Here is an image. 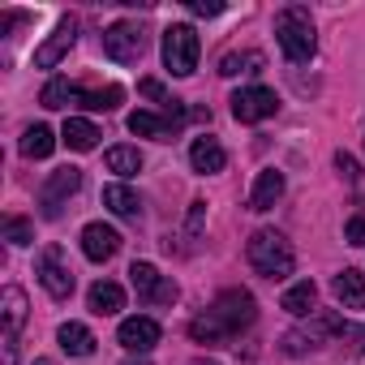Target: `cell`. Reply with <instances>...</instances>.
<instances>
[{
    "mask_svg": "<svg viewBox=\"0 0 365 365\" xmlns=\"http://www.w3.org/2000/svg\"><path fill=\"white\" fill-rule=\"evenodd\" d=\"M125 365H150V361H146V356H138V361H125Z\"/></svg>",
    "mask_w": 365,
    "mask_h": 365,
    "instance_id": "cell-35",
    "label": "cell"
},
{
    "mask_svg": "<svg viewBox=\"0 0 365 365\" xmlns=\"http://www.w3.org/2000/svg\"><path fill=\"white\" fill-rule=\"evenodd\" d=\"M163 65L176 78H190L198 69V35H194V26L176 22V26L163 31Z\"/></svg>",
    "mask_w": 365,
    "mask_h": 365,
    "instance_id": "cell-4",
    "label": "cell"
},
{
    "mask_svg": "<svg viewBox=\"0 0 365 365\" xmlns=\"http://www.w3.org/2000/svg\"><path fill=\"white\" fill-rule=\"evenodd\" d=\"M314 305H318V284H314V279H301V284H292V288L284 292V309H288L292 318L314 314Z\"/></svg>",
    "mask_w": 365,
    "mask_h": 365,
    "instance_id": "cell-21",
    "label": "cell"
},
{
    "mask_svg": "<svg viewBox=\"0 0 365 365\" xmlns=\"http://www.w3.org/2000/svg\"><path fill=\"white\" fill-rule=\"evenodd\" d=\"M129 284H133V292H138L142 305H172V301L180 297L176 284H172L168 275H159L150 262H133V267H129Z\"/></svg>",
    "mask_w": 365,
    "mask_h": 365,
    "instance_id": "cell-7",
    "label": "cell"
},
{
    "mask_svg": "<svg viewBox=\"0 0 365 365\" xmlns=\"http://www.w3.org/2000/svg\"><path fill=\"white\" fill-rule=\"evenodd\" d=\"M73 43H78V22H73V18H61V22H56V31L48 35V43H39V48H35V65H39V69H56Z\"/></svg>",
    "mask_w": 365,
    "mask_h": 365,
    "instance_id": "cell-11",
    "label": "cell"
},
{
    "mask_svg": "<svg viewBox=\"0 0 365 365\" xmlns=\"http://www.w3.org/2000/svg\"><path fill=\"white\" fill-rule=\"evenodd\" d=\"M275 112H279V99H275V91H267V86H245V91L232 95V116H237L241 125H258V120H267V116H275Z\"/></svg>",
    "mask_w": 365,
    "mask_h": 365,
    "instance_id": "cell-9",
    "label": "cell"
},
{
    "mask_svg": "<svg viewBox=\"0 0 365 365\" xmlns=\"http://www.w3.org/2000/svg\"><path fill=\"white\" fill-rule=\"evenodd\" d=\"M103 52H108L116 65H133V61H142V52H146V31H142L138 22H112V26L103 31Z\"/></svg>",
    "mask_w": 365,
    "mask_h": 365,
    "instance_id": "cell-6",
    "label": "cell"
},
{
    "mask_svg": "<svg viewBox=\"0 0 365 365\" xmlns=\"http://www.w3.org/2000/svg\"><path fill=\"white\" fill-rule=\"evenodd\" d=\"M103 207L112 211V215H120V220H138L142 215V202H138V194L129 190V185H103Z\"/></svg>",
    "mask_w": 365,
    "mask_h": 365,
    "instance_id": "cell-18",
    "label": "cell"
},
{
    "mask_svg": "<svg viewBox=\"0 0 365 365\" xmlns=\"http://www.w3.org/2000/svg\"><path fill=\"white\" fill-rule=\"evenodd\" d=\"M35 275H39V284H43V292H48L52 301H69V297H73V271H69L61 245H48V250L39 254Z\"/></svg>",
    "mask_w": 365,
    "mask_h": 365,
    "instance_id": "cell-5",
    "label": "cell"
},
{
    "mask_svg": "<svg viewBox=\"0 0 365 365\" xmlns=\"http://www.w3.org/2000/svg\"><path fill=\"white\" fill-rule=\"evenodd\" d=\"M190 163H194V172L211 176V172H224V168H228V150L220 146V138H194Z\"/></svg>",
    "mask_w": 365,
    "mask_h": 365,
    "instance_id": "cell-15",
    "label": "cell"
},
{
    "mask_svg": "<svg viewBox=\"0 0 365 365\" xmlns=\"http://www.w3.org/2000/svg\"><path fill=\"white\" fill-rule=\"evenodd\" d=\"M275 39H279V48H284V56H288L292 65H305V61L314 56V48H318L309 9H305V5L279 9V14H275Z\"/></svg>",
    "mask_w": 365,
    "mask_h": 365,
    "instance_id": "cell-3",
    "label": "cell"
},
{
    "mask_svg": "<svg viewBox=\"0 0 365 365\" xmlns=\"http://www.w3.org/2000/svg\"><path fill=\"white\" fill-rule=\"evenodd\" d=\"M254 318H258L254 292H245V288H224V292L215 297V305H211L202 318L190 322V335H194L198 344H228V339H237Z\"/></svg>",
    "mask_w": 365,
    "mask_h": 365,
    "instance_id": "cell-1",
    "label": "cell"
},
{
    "mask_svg": "<svg viewBox=\"0 0 365 365\" xmlns=\"http://www.w3.org/2000/svg\"><path fill=\"white\" fill-rule=\"evenodd\" d=\"M194 365H220V361H211V356H198V361H194Z\"/></svg>",
    "mask_w": 365,
    "mask_h": 365,
    "instance_id": "cell-34",
    "label": "cell"
},
{
    "mask_svg": "<svg viewBox=\"0 0 365 365\" xmlns=\"http://www.w3.org/2000/svg\"><path fill=\"white\" fill-rule=\"evenodd\" d=\"M185 116H190V112H185V103H180V99H176V103H168V108H163V116H155V112H133V116H129V133L168 142L180 125H185Z\"/></svg>",
    "mask_w": 365,
    "mask_h": 365,
    "instance_id": "cell-8",
    "label": "cell"
},
{
    "mask_svg": "<svg viewBox=\"0 0 365 365\" xmlns=\"http://www.w3.org/2000/svg\"><path fill=\"white\" fill-rule=\"evenodd\" d=\"M56 339H61V352H65V356H91V352H95V335H91V327H82V322H65V327L56 331Z\"/></svg>",
    "mask_w": 365,
    "mask_h": 365,
    "instance_id": "cell-19",
    "label": "cell"
},
{
    "mask_svg": "<svg viewBox=\"0 0 365 365\" xmlns=\"http://www.w3.org/2000/svg\"><path fill=\"white\" fill-rule=\"evenodd\" d=\"M91 314H99V318H112V314H120L125 309V288L120 284H112V279H99L95 288H91Z\"/></svg>",
    "mask_w": 365,
    "mask_h": 365,
    "instance_id": "cell-17",
    "label": "cell"
},
{
    "mask_svg": "<svg viewBox=\"0 0 365 365\" xmlns=\"http://www.w3.org/2000/svg\"><path fill=\"white\" fill-rule=\"evenodd\" d=\"M39 103L43 108H69V103H78V86L73 82H65V78H52L48 86H43V95H39Z\"/></svg>",
    "mask_w": 365,
    "mask_h": 365,
    "instance_id": "cell-26",
    "label": "cell"
},
{
    "mask_svg": "<svg viewBox=\"0 0 365 365\" xmlns=\"http://www.w3.org/2000/svg\"><path fill=\"white\" fill-rule=\"evenodd\" d=\"M279 198H284V172L262 168L258 180H254V190H250V211H271Z\"/></svg>",
    "mask_w": 365,
    "mask_h": 365,
    "instance_id": "cell-14",
    "label": "cell"
},
{
    "mask_svg": "<svg viewBox=\"0 0 365 365\" xmlns=\"http://www.w3.org/2000/svg\"><path fill=\"white\" fill-rule=\"evenodd\" d=\"M116 250H120V232L116 228H108V224H86L82 228V254L91 262H108Z\"/></svg>",
    "mask_w": 365,
    "mask_h": 365,
    "instance_id": "cell-13",
    "label": "cell"
},
{
    "mask_svg": "<svg viewBox=\"0 0 365 365\" xmlns=\"http://www.w3.org/2000/svg\"><path fill=\"white\" fill-rule=\"evenodd\" d=\"M78 190H82V172H78V168H56V172L48 176L43 194H39V202H43V215H48V220H56V215L65 211V202H69Z\"/></svg>",
    "mask_w": 365,
    "mask_h": 365,
    "instance_id": "cell-10",
    "label": "cell"
},
{
    "mask_svg": "<svg viewBox=\"0 0 365 365\" xmlns=\"http://www.w3.org/2000/svg\"><path fill=\"white\" fill-rule=\"evenodd\" d=\"M198 18H215V14H224V5H220V0H194V5H190Z\"/></svg>",
    "mask_w": 365,
    "mask_h": 365,
    "instance_id": "cell-33",
    "label": "cell"
},
{
    "mask_svg": "<svg viewBox=\"0 0 365 365\" xmlns=\"http://www.w3.org/2000/svg\"><path fill=\"white\" fill-rule=\"evenodd\" d=\"M56 150V133L48 129V125H31L26 133H22V155L26 159H48Z\"/></svg>",
    "mask_w": 365,
    "mask_h": 365,
    "instance_id": "cell-23",
    "label": "cell"
},
{
    "mask_svg": "<svg viewBox=\"0 0 365 365\" xmlns=\"http://www.w3.org/2000/svg\"><path fill=\"white\" fill-rule=\"evenodd\" d=\"M344 241H348V245H365V220H361V215L344 224Z\"/></svg>",
    "mask_w": 365,
    "mask_h": 365,
    "instance_id": "cell-31",
    "label": "cell"
},
{
    "mask_svg": "<svg viewBox=\"0 0 365 365\" xmlns=\"http://www.w3.org/2000/svg\"><path fill=\"white\" fill-rule=\"evenodd\" d=\"M262 69V52H228L220 61V73L224 78H237V73H258Z\"/></svg>",
    "mask_w": 365,
    "mask_h": 365,
    "instance_id": "cell-27",
    "label": "cell"
},
{
    "mask_svg": "<svg viewBox=\"0 0 365 365\" xmlns=\"http://www.w3.org/2000/svg\"><path fill=\"white\" fill-rule=\"evenodd\" d=\"M120 99H125L120 86H103V91H82L78 86V103L91 108V112H112V108H120Z\"/></svg>",
    "mask_w": 365,
    "mask_h": 365,
    "instance_id": "cell-25",
    "label": "cell"
},
{
    "mask_svg": "<svg viewBox=\"0 0 365 365\" xmlns=\"http://www.w3.org/2000/svg\"><path fill=\"white\" fill-rule=\"evenodd\" d=\"M5 241H9V245H31V241H35V228H31V220H22V215H9V220H5Z\"/></svg>",
    "mask_w": 365,
    "mask_h": 365,
    "instance_id": "cell-28",
    "label": "cell"
},
{
    "mask_svg": "<svg viewBox=\"0 0 365 365\" xmlns=\"http://www.w3.org/2000/svg\"><path fill=\"white\" fill-rule=\"evenodd\" d=\"M202 215H207V202H194V207H190V220H185V250H190V254H194V245H198Z\"/></svg>",
    "mask_w": 365,
    "mask_h": 365,
    "instance_id": "cell-29",
    "label": "cell"
},
{
    "mask_svg": "<svg viewBox=\"0 0 365 365\" xmlns=\"http://www.w3.org/2000/svg\"><path fill=\"white\" fill-rule=\"evenodd\" d=\"M103 163H108V172H116V176H138V172H142V150H138V146H112V150L103 155Z\"/></svg>",
    "mask_w": 365,
    "mask_h": 365,
    "instance_id": "cell-24",
    "label": "cell"
},
{
    "mask_svg": "<svg viewBox=\"0 0 365 365\" xmlns=\"http://www.w3.org/2000/svg\"><path fill=\"white\" fill-rule=\"evenodd\" d=\"M331 292H335V301H339L344 309H365V275H361V271L344 267V271L331 279Z\"/></svg>",
    "mask_w": 365,
    "mask_h": 365,
    "instance_id": "cell-16",
    "label": "cell"
},
{
    "mask_svg": "<svg viewBox=\"0 0 365 365\" xmlns=\"http://www.w3.org/2000/svg\"><path fill=\"white\" fill-rule=\"evenodd\" d=\"M138 91H142L146 99H155V103H163V108H168V103H176V99H168V91H163V86H159L155 78H142V82H138Z\"/></svg>",
    "mask_w": 365,
    "mask_h": 365,
    "instance_id": "cell-30",
    "label": "cell"
},
{
    "mask_svg": "<svg viewBox=\"0 0 365 365\" xmlns=\"http://www.w3.org/2000/svg\"><path fill=\"white\" fill-rule=\"evenodd\" d=\"M0 314H5V335H18L26 327V292L22 288H5V297H0Z\"/></svg>",
    "mask_w": 365,
    "mask_h": 365,
    "instance_id": "cell-22",
    "label": "cell"
},
{
    "mask_svg": "<svg viewBox=\"0 0 365 365\" xmlns=\"http://www.w3.org/2000/svg\"><path fill=\"white\" fill-rule=\"evenodd\" d=\"M116 339H120V348H129V352H150L155 344H159V322L155 318H125L120 322V331H116Z\"/></svg>",
    "mask_w": 365,
    "mask_h": 365,
    "instance_id": "cell-12",
    "label": "cell"
},
{
    "mask_svg": "<svg viewBox=\"0 0 365 365\" xmlns=\"http://www.w3.org/2000/svg\"><path fill=\"white\" fill-rule=\"evenodd\" d=\"M61 142H65L69 150H95L99 129H95L91 120H82V116H69V120H65V129H61Z\"/></svg>",
    "mask_w": 365,
    "mask_h": 365,
    "instance_id": "cell-20",
    "label": "cell"
},
{
    "mask_svg": "<svg viewBox=\"0 0 365 365\" xmlns=\"http://www.w3.org/2000/svg\"><path fill=\"white\" fill-rule=\"evenodd\" d=\"M335 168H339L348 180H361V168H356V159H352L348 150H339V155H335Z\"/></svg>",
    "mask_w": 365,
    "mask_h": 365,
    "instance_id": "cell-32",
    "label": "cell"
},
{
    "mask_svg": "<svg viewBox=\"0 0 365 365\" xmlns=\"http://www.w3.org/2000/svg\"><path fill=\"white\" fill-rule=\"evenodd\" d=\"M245 258H250V267H254L258 275H267V279H288L292 267H297V254H292L288 237L275 232V228H258V232L250 237V245H245Z\"/></svg>",
    "mask_w": 365,
    "mask_h": 365,
    "instance_id": "cell-2",
    "label": "cell"
}]
</instances>
